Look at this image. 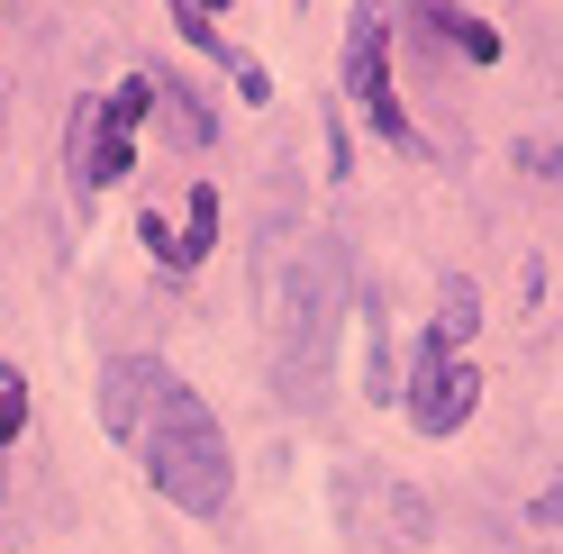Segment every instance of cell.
Masks as SVG:
<instances>
[{"mask_svg": "<svg viewBox=\"0 0 563 554\" xmlns=\"http://www.w3.org/2000/svg\"><path fill=\"white\" fill-rule=\"evenodd\" d=\"M473 383H482V373H473L464 355H445V345H428V355H418V373L400 383V400H409L418 436H445V428H464V419H473Z\"/></svg>", "mask_w": 563, "mask_h": 554, "instance_id": "cell-5", "label": "cell"}, {"mask_svg": "<svg viewBox=\"0 0 563 554\" xmlns=\"http://www.w3.org/2000/svg\"><path fill=\"white\" fill-rule=\"evenodd\" d=\"M19 428H27V383L0 364V455H10V436H19Z\"/></svg>", "mask_w": 563, "mask_h": 554, "instance_id": "cell-8", "label": "cell"}, {"mask_svg": "<svg viewBox=\"0 0 563 554\" xmlns=\"http://www.w3.org/2000/svg\"><path fill=\"white\" fill-rule=\"evenodd\" d=\"M155 110V82L136 74V82H119L110 100H100V119H91V136H82V191H110L119 173H128V146H136V119Z\"/></svg>", "mask_w": 563, "mask_h": 554, "instance_id": "cell-4", "label": "cell"}, {"mask_svg": "<svg viewBox=\"0 0 563 554\" xmlns=\"http://www.w3.org/2000/svg\"><path fill=\"white\" fill-rule=\"evenodd\" d=\"M209 236H219V191H191V228L173 236V255H164V264H200V255H209Z\"/></svg>", "mask_w": 563, "mask_h": 554, "instance_id": "cell-7", "label": "cell"}, {"mask_svg": "<svg viewBox=\"0 0 563 554\" xmlns=\"http://www.w3.org/2000/svg\"><path fill=\"white\" fill-rule=\"evenodd\" d=\"M146 473H155V491L173 509H191V518H219L228 491H236V464H228V428L209 419V400L191 383H173V373H155V391H146Z\"/></svg>", "mask_w": 563, "mask_h": 554, "instance_id": "cell-1", "label": "cell"}, {"mask_svg": "<svg viewBox=\"0 0 563 554\" xmlns=\"http://www.w3.org/2000/svg\"><path fill=\"white\" fill-rule=\"evenodd\" d=\"M155 373L164 364H110V383H100V419H110L119 436H136V428H146V391H155Z\"/></svg>", "mask_w": 563, "mask_h": 554, "instance_id": "cell-6", "label": "cell"}, {"mask_svg": "<svg viewBox=\"0 0 563 554\" xmlns=\"http://www.w3.org/2000/svg\"><path fill=\"white\" fill-rule=\"evenodd\" d=\"M537 518H545V528H563V491H545V500H537Z\"/></svg>", "mask_w": 563, "mask_h": 554, "instance_id": "cell-10", "label": "cell"}, {"mask_svg": "<svg viewBox=\"0 0 563 554\" xmlns=\"http://www.w3.org/2000/svg\"><path fill=\"white\" fill-rule=\"evenodd\" d=\"M328 328H336V255L300 246V273H291V291H282V391L291 400H319V383H328Z\"/></svg>", "mask_w": 563, "mask_h": 554, "instance_id": "cell-2", "label": "cell"}, {"mask_svg": "<svg viewBox=\"0 0 563 554\" xmlns=\"http://www.w3.org/2000/svg\"><path fill=\"white\" fill-rule=\"evenodd\" d=\"M219 10H228V0H173V19H183L191 37H209V19H219Z\"/></svg>", "mask_w": 563, "mask_h": 554, "instance_id": "cell-9", "label": "cell"}, {"mask_svg": "<svg viewBox=\"0 0 563 554\" xmlns=\"http://www.w3.org/2000/svg\"><path fill=\"white\" fill-rule=\"evenodd\" d=\"M345 91H355V110L382 128V136H409V119H400V100H391V19L373 10H355V27H345Z\"/></svg>", "mask_w": 563, "mask_h": 554, "instance_id": "cell-3", "label": "cell"}]
</instances>
